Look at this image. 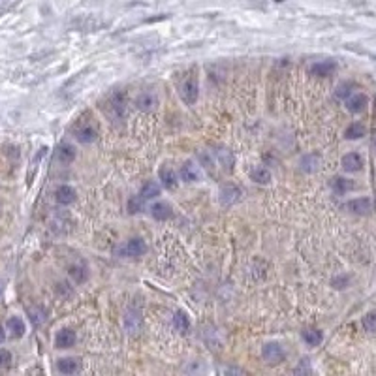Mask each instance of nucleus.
I'll return each mask as SVG.
<instances>
[{
	"label": "nucleus",
	"instance_id": "1",
	"mask_svg": "<svg viewBox=\"0 0 376 376\" xmlns=\"http://www.w3.org/2000/svg\"><path fill=\"white\" fill-rule=\"evenodd\" d=\"M262 358L269 365H277V363H282L286 354H284V348L278 342H267L262 348Z\"/></svg>",
	"mask_w": 376,
	"mask_h": 376
},
{
	"label": "nucleus",
	"instance_id": "2",
	"mask_svg": "<svg viewBox=\"0 0 376 376\" xmlns=\"http://www.w3.org/2000/svg\"><path fill=\"white\" fill-rule=\"evenodd\" d=\"M197 94H199V86H197L196 77H188V79L181 85V98L183 102L188 105H194L197 100Z\"/></svg>",
	"mask_w": 376,
	"mask_h": 376
},
{
	"label": "nucleus",
	"instance_id": "3",
	"mask_svg": "<svg viewBox=\"0 0 376 376\" xmlns=\"http://www.w3.org/2000/svg\"><path fill=\"white\" fill-rule=\"evenodd\" d=\"M109 111L115 119H123L126 113V94L117 91L109 96Z\"/></svg>",
	"mask_w": 376,
	"mask_h": 376
},
{
	"label": "nucleus",
	"instance_id": "4",
	"mask_svg": "<svg viewBox=\"0 0 376 376\" xmlns=\"http://www.w3.org/2000/svg\"><path fill=\"white\" fill-rule=\"evenodd\" d=\"M218 196H220L222 205L228 207V205H234L239 201L241 196H243V192H241V188L237 185H232V183H229V185H224L222 188H220V194H218Z\"/></svg>",
	"mask_w": 376,
	"mask_h": 376
},
{
	"label": "nucleus",
	"instance_id": "5",
	"mask_svg": "<svg viewBox=\"0 0 376 376\" xmlns=\"http://www.w3.org/2000/svg\"><path fill=\"white\" fill-rule=\"evenodd\" d=\"M121 252L130 256V258H139L143 254L147 252V243L139 237H134V239H130L123 248H121Z\"/></svg>",
	"mask_w": 376,
	"mask_h": 376
},
{
	"label": "nucleus",
	"instance_id": "6",
	"mask_svg": "<svg viewBox=\"0 0 376 376\" xmlns=\"http://www.w3.org/2000/svg\"><path fill=\"white\" fill-rule=\"evenodd\" d=\"M156 105H158V98H156V94L149 93V91L141 93L136 98V107L139 109V111H143V113L154 111V109H156Z\"/></svg>",
	"mask_w": 376,
	"mask_h": 376
},
{
	"label": "nucleus",
	"instance_id": "7",
	"mask_svg": "<svg viewBox=\"0 0 376 376\" xmlns=\"http://www.w3.org/2000/svg\"><path fill=\"white\" fill-rule=\"evenodd\" d=\"M369 105V98L363 93H354L352 96L346 98V109L350 113H361L367 109Z\"/></svg>",
	"mask_w": 376,
	"mask_h": 376
},
{
	"label": "nucleus",
	"instance_id": "8",
	"mask_svg": "<svg viewBox=\"0 0 376 376\" xmlns=\"http://www.w3.org/2000/svg\"><path fill=\"white\" fill-rule=\"evenodd\" d=\"M75 197H77V192H75L70 185H61L55 190V201L59 205H70V204H74Z\"/></svg>",
	"mask_w": 376,
	"mask_h": 376
},
{
	"label": "nucleus",
	"instance_id": "9",
	"mask_svg": "<svg viewBox=\"0 0 376 376\" xmlns=\"http://www.w3.org/2000/svg\"><path fill=\"white\" fill-rule=\"evenodd\" d=\"M337 70V62L335 61H320L310 66V74L318 75V77H329L335 74Z\"/></svg>",
	"mask_w": 376,
	"mask_h": 376
},
{
	"label": "nucleus",
	"instance_id": "10",
	"mask_svg": "<svg viewBox=\"0 0 376 376\" xmlns=\"http://www.w3.org/2000/svg\"><path fill=\"white\" fill-rule=\"evenodd\" d=\"M342 169L348 173H356L359 171L361 167H363V158H361V154L358 153H348L342 156Z\"/></svg>",
	"mask_w": 376,
	"mask_h": 376
},
{
	"label": "nucleus",
	"instance_id": "11",
	"mask_svg": "<svg viewBox=\"0 0 376 376\" xmlns=\"http://www.w3.org/2000/svg\"><path fill=\"white\" fill-rule=\"evenodd\" d=\"M151 215H153L154 220L164 222V220H167V218H171L173 216V209H171V205L166 204V201H156V204L151 205Z\"/></svg>",
	"mask_w": 376,
	"mask_h": 376
},
{
	"label": "nucleus",
	"instance_id": "12",
	"mask_svg": "<svg viewBox=\"0 0 376 376\" xmlns=\"http://www.w3.org/2000/svg\"><path fill=\"white\" fill-rule=\"evenodd\" d=\"M98 137V130L93 124H81L75 130V139L79 143H93Z\"/></svg>",
	"mask_w": 376,
	"mask_h": 376
},
{
	"label": "nucleus",
	"instance_id": "13",
	"mask_svg": "<svg viewBox=\"0 0 376 376\" xmlns=\"http://www.w3.org/2000/svg\"><path fill=\"white\" fill-rule=\"evenodd\" d=\"M346 209L356 213V215H367L372 209V204H370L369 197H356V199H350L346 204Z\"/></svg>",
	"mask_w": 376,
	"mask_h": 376
},
{
	"label": "nucleus",
	"instance_id": "14",
	"mask_svg": "<svg viewBox=\"0 0 376 376\" xmlns=\"http://www.w3.org/2000/svg\"><path fill=\"white\" fill-rule=\"evenodd\" d=\"M158 179L162 181V185L166 186L167 190L177 188V173L173 171L169 166H162L160 169H158Z\"/></svg>",
	"mask_w": 376,
	"mask_h": 376
},
{
	"label": "nucleus",
	"instance_id": "15",
	"mask_svg": "<svg viewBox=\"0 0 376 376\" xmlns=\"http://www.w3.org/2000/svg\"><path fill=\"white\" fill-rule=\"evenodd\" d=\"M75 340H77L75 331H72V329H61L55 337V346L56 348H72L75 344Z\"/></svg>",
	"mask_w": 376,
	"mask_h": 376
},
{
	"label": "nucleus",
	"instance_id": "16",
	"mask_svg": "<svg viewBox=\"0 0 376 376\" xmlns=\"http://www.w3.org/2000/svg\"><path fill=\"white\" fill-rule=\"evenodd\" d=\"M79 359L77 358H62L59 359V363H56V370L61 372V374H75L77 370H79Z\"/></svg>",
	"mask_w": 376,
	"mask_h": 376
},
{
	"label": "nucleus",
	"instance_id": "17",
	"mask_svg": "<svg viewBox=\"0 0 376 376\" xmlns=\"http://www.w3.org/2000/svg\"><path fill=\"white\" fill-rule=\"evenodd\" d=\"M6 329L10 331V335H12L13 339H21L26 331V326L19 316H12V318L6 322Z\"/></svg>",
	"mask_w": 376,
	"mask_h": 376
},
{
	"label": "nucleus",
	"instance_id": "18",
	"mask_svg": "<svg viewBox=\"0 0 376 376\" xmlns=\"http://www.w3.org/2000/svg\"><path fill=\"white\" fill-rule=\"evenodd\" d=\"M181 177H183V181H186V183H196V181L199 179V169H197V166L192 160H186L185 164L181 166Z\"/></svg>",
	"mask_w": 376,
	"mask_h": 376
},
{
	"label": "nucleus",
	"instance_id": "19",
	"mask_svg": "<svg viewBox=\"0 0 376 376\" xmlns=\"http://www.w3.org/2000/svg\"><path fill=\"white\" fill-rule=\"evenodd\" d=\"M75 147L74 145H70V143H62L61 147H59V151H56V158H59V162H62V164H72V162L75 160Z\"/></svg>",
	"mask_w": 376,
	"mask_h": 376
},
{
	"label": "nucleus",
	"instance_id": "20",
	"mask_svg": "<svg viewBox=\"0 0 376 376\" xmlns=\"http://www.w3.org/2000/svg\"><path fill=\"white\" fill-rule=\"evenodd\" d=\"M139 322H141V314H139V310L136 308H130L126 316H124V327L128 329L130 333H136L137 327H139Z\"/></svg>",
	"mask_w": 376,
	"mask_h": 376
},
{
	"label": "nucleus",
	"instance_id": "21",
	"mask_svg": "<svg viewBox=\"0 0 376 376\" xmlns=\"http://www.w3.org/2000/svg\"><path fill=\"white\" fill-rule=\"evenodd\" d=\"M250 179L254 183H258V185H269L271 183V171L267 169V167H254L252 171H250Z\"/></svg>",
	"mask_w": 376,
	"mask_h": 376
},
{
	"label": "nucleus",
	"instance_id": "22",
	"mask_svg": "<svg viewBox=\"0 0 376 376\" xmlns=\"http://www.w3.org/2000/svg\"><path fill=\"white\" fill-rule=\"evenodd\" d=\"M331 188L335 190V194L342 196L346 192L354 190V183H352L350 179H344V177H335V179L331 181Z\"/></svg>",
	"mask_w": 376,
	"mask_h": 376
},
{
	"label": "nucleus",
	"instance_id": "23",
	"mask_svg": "<svg viewBox=\"0 0 376 376\" xmlns=\"http://www.w3.org/2000/svg\"><path fill=\"white\" fill-rule=\"evenodd\" d=\"M173 327H175V331H179V333H186L188 329H190V320H188V316L185 312H175L173 314V320H171Z\"/></svg>",
	"mask_w": 376,
	"mask_h": 376
},
{
	"label": "nucleus",
	"instance_id": "24",
	"mask_svg": "<svg viewBox=\"0 0 376 376\" xmlns=\"http://www.w3.org/2000/svg\"><path fill=\"white\" fill-rule=\"evenodd\" d=\"M324 339V335H322L320 329H316V327H310V329H305L303 331V340L307 342L308 346H318Z\"/></svg>",
	"mask_w": 376,
	"mask_h": 376
},
{
	"label": "nucleus",
	"instance_id": "25",
	"mask_svg": "<svg viewBox=\"0 0 376 376\" xmlns=\"http://www.w3.org/2000/svg\"><path fill=\"white\" fill-rule=\"evenodd\" d=\"M70 277L74 278L75 284H83L89 278V269H86V265H72L70 267Z\"/></svg>",
	"mask_w": 376,
	"mask_h": 376
},
{
	"label": "nucleus",
	"instance_id": "26",
	"mask_svg": "<svg viewBox=\"0 0 376 376\" xmlns=\"http://www.w3.org/2000/svg\"><path fill=\"white\" fill-rule=\"evenodd\" d=\"M367 134V128H365L361 123H352L348 128L344 130V137L346 139H359Z\"/></svg>",
	"mask_w": 376,
	"mask_h": 376
},
{
	"label": "nucleus",
	"instance_id": "27",
	"mask_svg": "<svg viewBox=\"0 0 376 376\" xmlns=\"http://www.w3.org/2000/svg\"><path fill=\"white\" fill-rule=\"evenodd\" d=\"M156 196H160V186L156 185L154 181H147L141 186V197L143 199H151V197H156Z\"/></svg>",
	"mask_w": 376,
	"mask_h": 376
},
{
	"label": "nucleus",
	"instance_id": "28",
	"mask_svg": "<svg viewBox=\"0 0 376 376\" xmlns=\"http://www.w3.org/2000/svg\"><path fill=\"white\" fill-rule=\"evenodd\" d=\"M354 91H356V83L344 81V83H340V85L337 86V91H335V96H337V98L346 100L348 96H352V94H354Z\"/></svg>",
	"mask_w": 376,
	"mask_h": 376
},
{
	"label": "nucleus",
	"instance_id": "29",
	"mask_svg": "<svg viewBox=\"0 0 376 376\" xmlns=\"http://www.w3.org/2000/svg\"><path fill=\"white\" fill-rule=\"evenodd\" d=\"M216 156H218L220 164H222L226 169H232V166H234V154L229 153V151H226V149H218V151H216Z\"/></svg>",
	"mask_w": 376,
	"mask_h": 376
},
{
	"label": "nucleus",
	"instance_id": "30",
	"mask_svg": "<svg viewBox=\"0 0 376 376\" xmlns=\"http://www.w3.org/2000/svg\"><path fill=\"white\" fill-rule=\"evenodd\" d=\"M318 164H320V158L316 154H307L301 160V169H305V171H314Z\"/></svg>",
	"mask_w": 376,
	"mask_h": 376
},
{
	"label": "nucleus",
	"instance_id": "31",
	"mask_svg": "<svg viewBox=\"0 0 376 376\" xmlns=\"http://www.w3.org/2000/svg\"><path fill=\"white\" fill-rule=\"evenodd\" d=\"M363 327L365 331H369V333H374L376 331V310H370V312H367V314L363 316Z\"/></svg>",
	"mask_w": 376,
	"mask_h": 376
},
{
	"label": "nucleus",
	"instance_id": "32",
	"mask_svg": "<svg viewBox=\"0 0 376 376\" xmlns=\"http://www.w3.org/2000/svg\"><path fill=\"white\" fill-rule=\"evenodd\" d=\"M348 282H350V277H348V275H340V277H335L333 280H331L333 288H337V290H344L346 286H348Z\"/></svg>",
	"mask_w": 376,
	"mask_h": 376
},
{
	"label": "nucleus",
	"instance_id": "33",
	"mask_svg": "<svg viewBox=\"0 0 376 376\" xmlns=\"http://www.w3.org/2000/svg\"><path fill=\"white\" fill-rule=\"evenodd\" d=\"M197 158H199V162H201V164H204L205 167H207V169H213V166H215V160H213V158H211L209 156V153H207V151H201V153H197Z\"/></svg>",
	"mask_w": 376,
	"mask_h": 376
},
{
	"label": "nucleus",
	"instance_id": "34",
	"mask_svg": "<svg viewBox=\"0 0 376 376\" xmlns=\"http://www.w3.org/2000/svg\"><path fill=\"white\" fill-rule=\"evenodd\" d=\"M12 363V354L8 350H0V369H8Z\"/></svg>",
	"mask_w": 376,
	"mask_h": 376
},
{
	"label": "nucleus",
	"instance_id": "35",
	"mask_svg": "<svg viewBox=\"0 0 376 376\" xmlns=\"http://www.w3.org/2000/svg\"><path fill=\"white\" fill-rule=\"evenodd\" d=\"M143 199V197H141ZM141 199L139 197H130V201H128V211L132 213V215H136L137 211L141 209Z\"/></svg>",
	"mask_w": 376,
	"mask_h": 376
},
{
	"label": "nucleus",
	"instance_id": "36",
	"mask_svg": "<svg viewBox=\"0 0 376 376\" xmlns=\"http://www.w3.org/2000/svg\"><path fill=\"white\" fill-rule=\"evenodd\" d=\"M4 339H6V331H4V327L0 326V344L4 342Z\"/></svg>",
	"mask_w": 376,
	"mask_h": 376
},
{
	"label": "nucleus",
	"instance_id": "37",
	"mask_svg": "<svg viewBox=\"0 0 376 376\" xmlns=\"http://www.w3.org/2000/svg\"><path fill=\"white\" fill-rule=\"evenodd\" d=\"M374 149H376V139H374Z\"/></svg>",
	"mask_w": 376,
	"mask_h": 376
}]
</instances>
